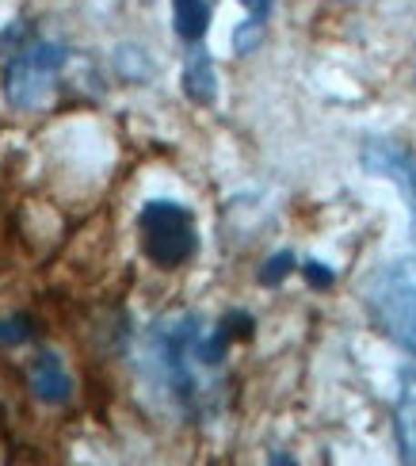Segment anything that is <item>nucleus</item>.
I'll list each match as a JSON object with an SVG mask.
<instances>
[{
    "label": "nucleus",
    "instance_id": "6e6552de",
    "mask_svg": "<svg viewBox=\"0 0 416 466\" xmlns=\"http://www.w3.org/2000/svg\"><path fill=\"white\" fill-rule=\"evenodd\" d=\"M184 96L203 107L218 100V73H214V62L203 46H191V57L184 66Z\"/></svg>",
    "mask_w": 416,
    "mask_h": 466
},
{
    "label": "nucleus",
    "instance_id": "4468645a",
    "mask_svg": "<svg viewBox=\"0 0 416 466\" xmlns=\"http://www.w3.org/2000/svg\"><path fill=\"white\" fill-rule=\"evenodd\" d=\"M241 5H245L249 19H256V24H268V15H271V8H275V0H241Z\"/></svg>",
    "mask_w": 416,
    "mask_h": 466
},
{
    "label": "nucleus",
    "instance_id": "9b49d317",
    "mask_svg": "<svg viewBox=\"0 0 416 466\" xmlns=\"http://www.w3.org/2000/svg\"><path fill=\"white\" fill-rule=\"evenodd\" d=\"M290 271H294V252L283 248V252H275V257L264 260V268H260V276H256V279H260L264 287H279Z\"/></svg>",
    "mask_w": 416,
    "mask_h": 466
},
{
    "label": "nucleus",
    "instance_id": "f03ea898",
    "mask_svg": "<svg viewBox=\"0 0 416 466\" xmlns=\"http://www.w3.org/2000/svg\"><path fill=\"white\" fill-rule=\"evenodd\" d=\"M69 50L54 38H31L27 46H19L5 57L0 66V92L12 111H35L50 100L57 73L66 69Z\"/></svg>",
    "mask_w": 416,
    "mask_h": 466
},
{
    "label": "nucleus",
    "instance_id": "9d476101",
    "mask_svg": "<svg viewBox=\"0 0 416 466\" xmlns=\"http://www.w3.org/2000/svg\"><path fill=\"white\" fill-rule=\"evenodd\" d=\"M35 337V321L27 314H12L0 321V348H19Z\"/></svg>",
    "mask_w": 416,
    "mask_h": 466
},
{
    "label": "nucleus",
    "instance_id": "1a4fd4ad",
    "mask_svg": "<svg viewBox=\"0 0 416 466\" xmlns=\"http://www.w3.org/2000/svg\"><path fill=\"white\" fill-rule=\"evenodd\" d=\"M214 5L218 0H172V24H176V35H180L188 46H199L207 38L210 19H214Z\"/></svg>",
    "mask_w": 416,
    "mask_h": 466
},
{
    "label": "nucleus",
    "instance_id": "7ed1b4c3",
    "mask_svg": "<svg viewBox=\"0 0 416 466\" xmlns=\"http://www.w3.org/2000/svg\"><path fill=\"white\" fill-rule=\"evenodd\" d=\"M363 299L374 325L409 356H416V264L393 260L382 271H374Z\"/></svg>",
    "mask_w": 416,
    "mask_h": 466
},
{
    "label": "nucleus",
    "instance_id": "f257e3e1",
    "mask_svg": "<svg viewBox=\"0 0 416 466\" xmlns=\"http://www.w3.org/2000/svg\"><path fill=\"white\" fill-rule=\"evenodd\" d=\"M229 344L233 340L222 325L207 333L199 314H168L149 329L153 379L184 413L199 417L218 398V375H222Z\"/></svg>",
    "mask_w": 416,
    "mask_h": 466
},
{
    "label": "nucleus",
    "instance_id": "39448f33",
    "mask_svg": "<svg viewBox=\"0 0 416 466\" xmlns=\"http://www.w3.org/2000/svg\"><path fill=\"white\" fill-rule=\"evenodd\" d=\"M363 168L374 172V177H386L390 184L401 187V196L409 203V215L416 226V157L409 149H401L398 142H386V138H370L363 146Z\"/></svg>",
    "mask_w": 416,
    "mask_h": 466
},
{
    "label": "nucleus",
    "instance_id": "423d86ee",
    "mask_svg": "<svg viewBox=\"0 0 416 466\" xmlns=\"http://www.w3.org/2000/svg\"><path fill=\"white\" fill-rule=\"evenodd\" d=\"M27 382H31V394L46 405H66L73 398V375L66 371V360L50 352V348H43V352L31 360Z\"/></svg>",
    "mask_w": 416,
    "mask_h": 466
},
{
    "label": "nucleus",
    "instance_id": "20e7f679",
    "mask_svg": "<svg viewBox=\"0 0 416 466\" xmlns=\"http://www.w3.org/2000/svg\"><path fill=\"white\" fill-rule=\"evenodd\" d=\"M137 233H142V252L157 268H180L199 248L195 215L176 199H149L137 215Z\"/></svg>",
    "mask_w": 416,
    "mask_h": 466
},
{
    "label": "nucleus",
    "instance_id": "ddd939ff",
    "mask_svg": "<svg viewBox=\"0 0 416 466\" xmlns=\"http://www.w3.org/2000/svg\"><path fill=\"white\" fill-rule=\"evenodd\" d=\"M302 271H306V283H309V287H317V290H329V287H332V279H336L321 260H306V264H302Z\"/></svg>",
    "mask_w": 416,
    "mask_h": 466
},
{
    "label": "nucleus",
    "instance_id": "f8f14e48",
    "mask_svg": "<svg viewBox=\"0 0 416 466\" xmlns=\"http://www.w3.org/2000/svg\"><path fill=\"white\" fill-rule=\"evenodd\" d=\"M260 35H264V24H256V19H245V24L233 31V50H237V54H249L256 43H260Z\"/></svg>",
    "mask_w": 416,
    "mask_h": 466
},
{
    "label": "nucleus",
    "instance_id": "0eeeda50",
    "mask_svg": "<svg viewBox=\"0 0 416 466\" xmlns=\"http://www.w3.org/2000/svg\"><path fill=\"white\" fill-rule=\"evenodd\" d=\"M393 432H398V451L405 462H416V356L401 371V390L393 405Z\"/></svg>",
    "mask_w": 416,
    "mask_h": 466
}]
</instances>
